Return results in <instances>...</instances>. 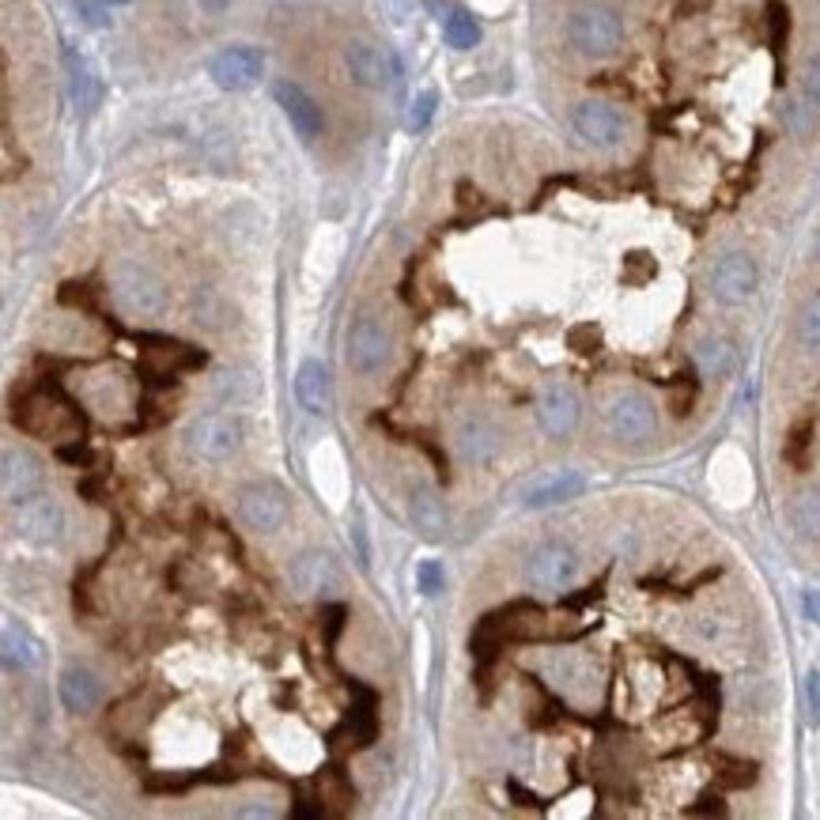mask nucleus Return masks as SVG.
<instances>
[{
	"label": "nucleus",
	"mask_w": 820,
	"mask_h": 820,
	"mask_svg": "<svg viewBox=\"0 0 820 820\" xmlns=\"http://www.w3.org/2000/svg\"><path fill=\"white\" fill-rule=\"evenodd\" d=\"M806 715L813 726H820V670H809L806 676Z\"/></svg>",
	"instance_id": "obj_32"
},
{
	"label": "nucleus",
	"mask_w": 820,
	"mask_h": 820,
	"mask_svg": "<svg viewBox=\"0 0 820 820\" xmlns=\"http://www.w3.org/2000/svg\"><path fill=\"white\" fill-rule=\"evenodd\" d=\"M609 427L617 439L624 443H643L655 435L658 427V417H655V405L647 401L643 394H617L609 401Z\"/></svg>",
	"instance_id": "obj_10"
},
{
	"label": "nucleus",
	"mask_w": 820,
	"mask_h": 820,
	"mask_svg": "<svg viewBox=\"0 0 820 820\" xmlns=\"http://www.w3.org/2000/svg\"><path fill=\"white\" fill-rule=\"evenodd\" d=\"M802 609H806V617L820 624V591H806L802 594Z\"/></svg>",
	"instance_id": "obj_35"
},
{
	"label": "nucleus",
	"mask_w": 820,
	"mask_h": 820,
	"mask_svg": "<svg viewBox=\"0 0 820 820\" xmlns=\"http://www.w3.org/2000/svg\"><path fill=\"white\" fill-rule=\"evenodd\" d=\"M499 432L488 424V420H465L458 432V450L465 461H473V465H488L492 458L499 454Z\"/></svg>",
	"instance_id": "obj_20"
},
{
	"label": "nucleus",
	"mask_w": 820,
	"mask_h": 820,
	"mask_svg": "<svg viewBox=\"0 0 820 820\" xmlns=\"http://www.w3.org/2000/svg\"><path fill=\"white\" fill-rule=\"evenodd\" d=\"M65 61H69V91H73L76 110H79V114H91V110L99 107V99H102L99 76H95L91 65H87V61L73 50L65 53Z\"/></svg>",
	"instance_id": "obj_22"
},
{
	"label": "nucleus",
	"mask_w": 820,
	"mask_h": 820,
	"mask_svg": "<svg viewBox=\"0 0 820 820\" xmlns=\"http://www.w3.org/2000/svg\"><path fill=\"white\" fill-rule=\"evenodd\" d=\"M707 288H711V296L719 302L737 307V302H748L756 296V288H760V269H756V261L748 258V253H737V250L722 253L711 265V273H707Z\"/></svg>",
	"instance_id": "obj_4"
},
{
	"label": "nucleus",
	"mask_w": 820,
	"mask_h": 820,
	"mask_svg": "<svg viewBox=\"0 0 820 820\" xmlns=\"http://www.w3.org/2000/svg\"><path fill=\"white\" fill-rule=\"evenodd\" d=\"M802 95L820 107V53H813V58L806 61V69H802Z\"/></svg>",
	"instance_id": "obj_31"
},
{
	"label": "nucleus",
	"mask_w": 820,
	"mask_h": 820,
	"mask_svg": "<svg viewBox=\"0 0 820 820\" xmlns=\"http://www.w3.org/2000/svg\"><path fill=\"white\" fill-rule=\"evenodd\" d=\"M783 125H786V133H791V137H798V140L813 137L817 125H820L817 102L806 99V95H794V99H786L783 102Z\"/></svg>",
	"instance_id": "obj_26"
},
{
	"label": "nucleus",
	"mask_w": 820,
	"mask_h": 820,
	"mask_svg": "<svg viewBox=\"0 0 820 820\" xmlns=\"http://www.w3.org/2000/svg\"><path fill=\"white\" fill-rule=\"evenodd\" d=\"M273 99H276V107H281V114L288 117V125L296 129V137L318 140L325 133L322 107H318V102L310 99V95L302 91L299 84H291V79H276V84H273Z\"/></svg>",
	"instance_id": "obj_11"
},
{
	"label": "nucleus",
	"mask_w": 820,
	"mask_h": 820,
	"mask_svg": "<svg viewBox=\"0 0 820 820\" xmlns=\"http://www.w3.org/2000/svg\"><path fill=\"white\" fill-rule=\"evenodd\" d=\"M389 352H394V337H389V330L378 322V318L363 314L348 325L345 356H348V368L352 371H360V374L382 371L389 363Z\"/></svg>",
	"instance_id": "obj_3"
},
{
	"label": "nucleus",
	"mask_w": 820,
	"mask_h": 820,
	"mask_svg": "<svg viewBox=\"0 0 820 820\" xmlns=\"http://www.w3.org/2000/svg\"><path fill=\"white\" fill-rule=\"evenodd\" d=\"M571 125H575V133L586 140L591 148H617L620 140L628 137V122L624 114H620L612 102H601V99H586L575 107V114H571Z\"/></svg>",
	"instance_id": "obj_8"
},
{
	"label": "nucleus",
	"mask_w": 820,
	"mask_h": 820,
	"mask_svg": "<svg viewBox=\"0 0 820 820\" xmlns=\"http://www.w3.org/2000/svg\"><path fill=\"white\" fill-rule=\"evenodd\" d=\"M409 519L417 525L424 537H443L447 533V507H443V499L435 496L427 484H417V488L409 492Z\"/></svg>",
	"instance_id": "obj_19"
},
{
	"label": "nucleus",
	"mask_w": 820,
	"mask_h": 820,
	"mask_svg": "<svg viewBox=\"0 0 820 820\" xmlns=\"http://www.w3.org/2000/svg\"><path fill=\"white\" fill-rule=\"evenodd\" d=\"M579 560L568 545H545L530 556L525 563V579H530L533 591H563V586L575 579Z\"/></svg>",
	"instance_id": "obj_14"
},
{
	"label": "nucleus",
	"mask_w": 820,
	"mask_h": 820,
	"mask_svg": "<svg viewBox=\"0 0 820 820\" xmlns=\"http://www.w3.org/2000/svg\"><path fill=\"white\" fill-rule=\"evenodd\" d=\"M61 458H65V461H87L91 454H87L84 447H61Z\"/></svg>",
	"instance_id": "obj_37"
},
{
	"label": "nucleus",
	"mask_w": 820,
	"mask_h": 820,
	"mask_svg": "<svg viewBox=\"0 0 820 820\" xmlns=\"http://www.w3.org/2000/svg\"><path fill=\"white\" fill-rule=\"evenodd\" d=\"M201 8H209V12H220V8H227L231 0H197Z\"/></svg>",
	"instance_id": "obj_38"
},
{
	"label": "nucleus",
	"mask_w": 820,
	"mask_h": 820,
	"mask_svg": "<svg viewBox=\"0 0 820 820\" xmlns=\"http://www.w3.org/2000/svg\"><path fill=\"white\" fill-rule=\"evenodd\" d=\"M586 492V476L575 473V469H556V473H541L533 476L522 488V507H533V511H545V507H560L571 504Z\"/></svg>",
	"instance_id": "obj_12"
},
{
	"label": "nucleus",
	"mask_w": 820,
	"mask_h": 820,
	"mask_svg": "<svg viewBox=\"0 0 820 820\" xmlns=\"http://www.w3.org/2000/svg\"><path fill=\"white\" fill-rule=\"evenodd\" d=\"M443 42L450 46V50H473V46H481V23L473 20V12H465V8H447L443 12Z\"/></svg>",
	"instance_id": "obj_25"
},
{
	"label": "nucleus",
	"mask_w": 820,
	"mask_h": 820,
	"mask_svg": "<svg viewBox=\"0 0 820 820\" xmlns=\"http://www.w3.org/2000/svg\"><path fill=\"white\" fill-rule=\"evenodd\" d=\"M352 537H356V548H360V563L368 568V563H371V552H368V537H363V525H352Z\"/></svg>",
	"instance_id": "obj_36"
},
{
	"label": "nucleus",
	"mask_w": 820,
	"mask_h": 820,
	"mask_svg": "<svg viewBox=\"0 0 820 820\" xmlns=\"http://www.w3.org/2000/svg\"><path fill=\"white\" fill-rule=\"evenodd\" d=\"M12 533H20L30 545H53L65 530V511L58 499L50 496H30L23 504H12Z\"/></svg>",
	"instance_id": "obj_6"
},
{
	"label": "nucleus",
	"mask_w": 820,
	"mask_h": 820,
	"mask_svg": "<svg viewBox=\"0 0 820 820\" xmlns=\"http://www.w3.org/2000/svg\"><path fill=\"white\" fill-rule=\"evenodd\" d=\"M0 643H4L8 670H38V666H42V643H38L27 628L15 624V620L4 624V639Z\"/></svg>",
	"instance_id": "obj_21"
},
{
	"label": "nucleus",
	"mask_w": 820,
	"mask_h": 820,
	"mask_svg": "<svg viewBox=\"0 0 820 820\" xmlns=\"http://www.w3.org/2000/svg\"><path fill=\"white\" fill-rule=\"evenodd\" d=\"M114 299L122 302L129 314H159L163 310V288L156 276H148L145 269H122L114 276Z\"/></svg>",
	"instance_id": "obj_16"
},
{
	"label": "nucleus",
	"mask_w": 820,
	"mask_h": 820,
	"mask_svg": "<svg viewBox=\"0 0 820 820\" xmlns=\"http://www.w3.org/2000/svg\"><path fill=\"white\" fill-rule=\"evenodd\" d=\"M806 443H809V424H802V427H794V435H791V447H786V461H794V465H806Z\"/></svg>",
	"instance_id": "obj_33"
},
{
	"label": "nucleus",
	"mask_w": 820,
	"mask_h": 820,
	"mask_svg": "<svg viewBox=\"0 0 820 820\" xmlns=\"http://www.w3.org/2000/svg\"><path fill=\"white\" fill-rule=\"evenodd\" d=\"M345 69H348V76H352L360 87H368V91H382V87H389L397 79V73H401L394 53L382 50V46H374V42L348 46Z\"/></svg>",
	"instance_id": "obj_9"
},
{
	"label": "nucleus",
	"mask_w": 820,
	"mask_h": 820,
	"mask_svg": "<svg viewBox=\"0 0 820 820\" xmlns=\"http://www.w3.org/2000/svg\"><path fill=\"white\" fill-rule=\"evenodd\" d=\"M417 583H420V594H424V597H439L443 594V583H447V575H443V563L439 560H424L417 568Z\"/></svg>",
	"instance_id": "obj_29"
},
{
	"label": "nucleus",
	"mask_w": 820,
	"mask_h": 820,
	"mask_svg": "<svg viewBox=\"0 0 820 820\" xmlns=\"http://www.w3.org/2000/svg\"><path fill=\"white\" fill-rule=\"evenodd\" d=\"M791 525L798 530V537L820 541V488L798 492L791 504Z\"/></svg>",
	"instance_id": "obj_27"
},
{
	"label": "nucleus",
	"mask_w": 820,
	"mask_h": 820,
	"mask_svg": "<svg viewBox=\"0 0 820 820\" xmlns=\"http://www.w3.org/2000/svg\"><path fill=\"white\" fill-rule=\"evenodd\" d=\"M288 579H291V591H296L299 597H314V594L330 591L337 575H333V560L325 552H302L288 568Z\"/></svg>",
	"instance_id": "obj_18"
},
{
	"label": "nucleus",
	"mask_w": 820,
	"mask_h": 820,
	"mask_svg": "<svg viewBox=\"0 0 820 820\" xmlns=\"http://www.w3.org/2000/svg\"><path fill=\"white\" fill-rule=\"evenodd\" d=\"M209 76L220 91H250L265 76V58L253 46H224L220 53H212Z\"/></svg>",
	"instance_id": "obj_5"
},
{
	"label": "nucleus",
	"mask_w": 820,
	"mask_h": 820,
	"mask_svg": "<svg viewBox=\"0 0 820 820\" xmlns=\"http://www.w3.org/2000/svg\"><path fill=\"white\" fill-rule=\"evenodd\" d=\"M238 519L253 533H276L288 522V496L276 484H246L238 492Z\"/></svg>",
	"instance_id": "obj_7"
},
{
	"label": "nucleus",
	"mask_w": 820,
	"mask_h": 820,
	"mask_svg": "<svg viewBox=\"0 0 820 820\" xmlns=\"http://www.w3.org/2000/svg\"><path fill=\"white\" fill-rule=\"evenodd\" d=\"M42 484V461L23 447H8L0 458V492H4L8 507L30 499Z\"/></svg>",
	"instance_id": "obj_13"
},
{
	"label": "nucleus",
	"mask_w": 820,
	"mask_h": 820,
	"mask_svg": "<svg viewBox=\"0 0 820 820\" xmlns=\"http://www.w3.org/2000/svg\"><path fill=\"white\" fill-rule=\"evenodd\" d=\"M798 337L806 340L809 348L820 345V299H813L806 310H802V318H798Z\"/></svg>",
	"instance_id": "obj_30"
},
{
	"label": "nucleus",
	"mask_w": 820,
	"mask_h": 820,
	"mask_svg": "<svg viewBox=\"0 0 820 820\" xmlns=\"http://www.w3.org/2000/svg\"><path fill=\"white\" fill-rule=\"evenodd\" d=\"M79 15H84L91 27H107L110 23V15H107V8H99L95 0H79Z\"/></svg>",
	"instance_id": "obj_34"
},
{
	"label": "nucleus",
	"mask_w": 820,
	"mask_h": 820,
	"mask_svg": "<svg viewBox=\"0 0 820 820\" xmlns=\"http://www.w3.org/2000/svg\"><path fill=\"white\" fill-rule=\"evenodd\" d=\"M296 397H299L302 409L314 412V417L330 412L333 382H330V368H325L322 360H307V363H302V368L296 371Z\"/></svg>",
	"instance_id": "obj_17"
},
{
	"label": "nucleus",
	"mask_w": 820,
	"mask_h": 820,
	"mask_svg": "<svg viewBox=\"0 0 820 820\" xmlns=\"http://www.w3.org/2000/svg\"><path fill=\"white\" fill-rule=\"evenodd\" d=\"M182 439H186V450L194 454V458L227 461L243 447V427H238V420L227 417V412H201V417L189 420Z\"/></svg>",
	"instance_id": "obj_2"
},
{
	"label": "nucleus",
	"mask_w": 820,
	"mask_h": 820,
	"mask_svg": "<svg viewBox=\"0 0 820 820\" xmlns=\"http://www.w3.org/2000/svg\"><path fill=\"white\" fill-rule=\"evenodd\" d=\"M696 363L707 378H726L737 368V348L726 337H704L696 345Z\"/></svg>",
	"instance_id": "obj_24"
},
{
	"label": "nucleus",
	"mask_w": 820,
	"mask_h": 820,
	"mask_svg": "<svg viewBox=\"0 0 820 820\" xmlns=\"http://www.w3.org/2000/svg\"><path fill=\"white\" fill-rule=\"evenodd\" d=\"M435 107H439V95H435V91H420L417 99H412V107H409V117H405L409 133H424L427 125H432V117H435Z\"/></svg>",
	"instance_id": "obj_28"
},
{
	"label": "nucleus",
	"mask_w": 820,
	"mask_h": 820,
	"mask_svg": "<svg viewBox=\"0 0 820 820\" xmlns=\"http://www.w3.org/2000/svg\"><path fill=\"white\" fill-rule=\"evenodd\" d=\"M568 42L591 61H605L624 46V20L609 4H579L568 15Z\"/></svg>",
	"instance_id": "obj_1"
},
{
	"label": "nucleus",
	"mask_w": 820,
	"mask_h": 820,
	"mask_svg": "<svg viewBox=\"0 0 820 820\" xmlns=\"http://www.w3.org/2000/svg\"><path fill=\"white\" fill-rule=\"evenodd\" d=\"M537 420H541V427H545V435H552V439H568V435L579 427V420H583L579 394L571 386H563V382L548 386L545 394H541Z\"/></svg>",
	"instance_id": "obj_15"
},
{
	"label": "nucleus",
	"mask_w": 820,
	"mask_h": 820,
	"mask_svg": "<svg viewBox=\"0 0 820 820\" xmlns=\"http://www.w3.org/2000/svg\"><path fill=\"white\" fill-rule=\"evenodd\" d=\"M817 261H820V235H817Z\"/></svg>",
	"instance_id": "obj_39"
},
{
	"label": "nucleus",
	"mask_w": 820,
	"mask_h": 820,
	"mask_svg": "<svg viewBox=\"0 0 820 820\" xmlns=\"http://www.w3.org/2000/svg\"><path fill=\"white\" fill-rule=\"evenodd\" d=\"M58 688H61V704L76 715L91 711V707L99 704V676L91 670H65Z\"/></svg>",
	"instance_id": "obj_23"
}]
</instances>
